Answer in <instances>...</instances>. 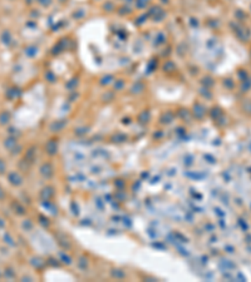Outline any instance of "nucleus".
Segmentation results:
<instances>
[{
	"mask_svg": "<svg viewBox=\"0 0 251 282\" xmlns=\"http://www.w3.org/2000/svg\"><path fill=\"white\" fill-rule=\"evenodd\" d=\"M3 169H4V166H3L1 161H0V173H1V172H3Z\"/></svg>",
	"mask_w": 251,
	"mask_h": 282,
	"instance_id": "f257e3e1",
	"label": "nucleus"
},
{
	"mask_svg": "<svg viewBox=\"0 0 251 282\" xmlns=\"http://www.w3.org/2000/svg\"><path fill=\"white\" fill-rule=\"evenodd\" d=\"M0 198H3V192H1V189H0Z\"/></svg>",
	"mask_w": 251,
	"mask_h": 282,
	"instance_id": "f03ea898",
	"label": "nucleus"
}]
</instances>
